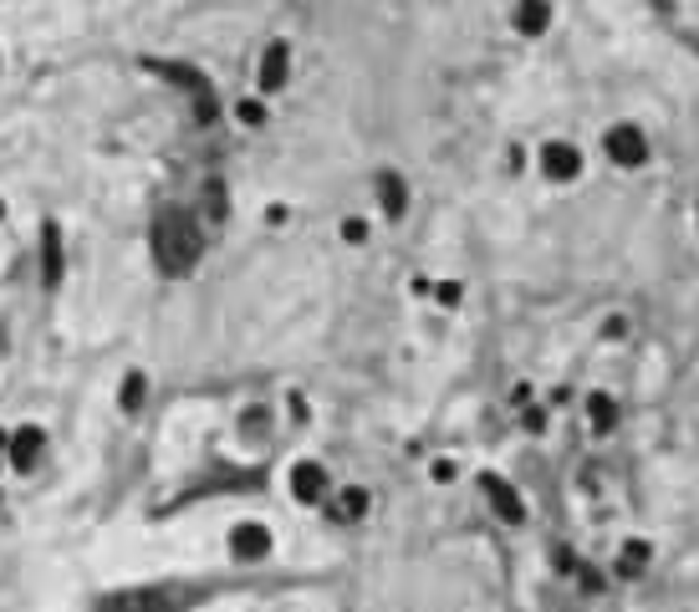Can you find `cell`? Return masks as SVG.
<instances>
[{
	"mask_svg": "<svg viewBox=\"0 0 699 612\" xmlns=\"http://www.w3.org/2000/svg\"><path fill=\"white\" fill-rule=\"evenodd\" d=\"M149 240H153V261H159L164 276H189L204 255V235H200V225H195V215H189V210H174V204H164V210L153 215Z\"/></svg>",
	"mask_w": 699,
	"mask_h": 612,
	"instance_id": "cell-1",
	"label": "cell"
},
{
	"mask_svg": "<svg viewBox=\"0 0 699 612\" xmlns=\"http://www.w3.org/2000/svg\"><path fill=\"white\" fill-rule=\"evenodd\" d=\"M541 168H547L551 179H572V174L583 168V159H577V149H572V143H547V153H541Z\"/></svg>",
	"mask_w": 699,
	"mask_h": 612,
	"instance_id": "cell-5",
	"label": "cell"
},
{
	"mask_svg": "<svg viewBox=\"0 0 699 612\" xmlns=\"http://www.w3.org/2000/svg\"><path fill=\"white\" fill-rule=\"evenodd\" d=\"M547 16H551V5L547 0H521V32H547Z\"/></svg>",
	"mask_w": 699,
	"mask_h": 612,
	"instance_id": "cell-9",
	"label": "cell"
},
{
	"mask_svg": "<svg viewBox=\"0 0 699 612\" xmlns=\"http://www.w3.org/2000/svg\"><path fill=\"white\" fill-rule=\"evenodd\" d=\"M608 159L623 168H638L644 159H649V138L633 128V123H617L613 133H608Z\"/></svg>",
	"mask_w": 699,
	"mask_h": 612,
	"instance_id": "cell-3",
	"label": "cell"
},
{
	"mask_svg": "<svg viewBox=\"0 0 699 612\" xmlns=\"http://www.w3.org/2000/svg\"><path fill=\"white\" fill-rule=\"evenodd\" d=\"M286 72H291V51H286V41H271L261 57V92H282Z\"/></svg>",
	"mask_w": 699,
	"mask_h": 612,
	"instance_id": "cell-4",
	"label": "cell"
},
{
	"mask_svg": "<svg viewBox=\"0 0 699 612\" xmlns=\"http://www.w3.org/2000/svg\"><path fill=\"white\" fill-rule=\"evenodd\" d=\"M36 454H41V429H21L16 439H11V460H16V470H32Z\"/></svg>",
	"mask_w": 699,
	"mask_h": 612,
	"instance_id": "cell-6",
	"label": "cell"
},
{
	"mask_svg": "<svg viewBox=\"0 0 699 612\" xmlns=\"http://www.w3.org/2000/svg\"><path fill=\"white\" fill-rule=\"evenodd\" d=\"M138 398H143V378H128V388H123V409H138Z\"/></svg>",
	"mask_w": 699,
	"mask_h": 612,
	"instance_id": "cell-10",
	"label": "cell"
},
{
	"mask_svg": "<svg viewBox=\"0 0 699 612\" xmlns=\"http://www.w3.org/2000/svg\"><path fill=\"white\" fill-rule=\"evenodd\" d=\"M189 608L184 587H134V592H117L102 602V612H179Z\"/></svg>",
	"mask_w": 699,
	"mask_h": 612,
	"instance_id": "cell-2",
	"label": "cell"
},
{
	"mask_svg": "<svg viewBox=\"0 0 699 612\" xmlns=\"http://www.w3.org/2000/svg\"><path fill=\"white\" fill-rule=\"evenodd\" d=\"M41 261H47V286L62 282V235L57 225H47V240H41Z\"/></svg>",
	"mask_w": 699,
	"mask_h": 612,
	"instance_id": "cell-7",
	"label": "cell"
},
{
	"mask_svg": "<svg viewBox=\"0 0 699 612\" xmlns=\"http://www.w3.org/2000/svg\"><path fill=\"white\" fill-rule=\"evenodd\" d=\"M378 195H384V210H388V215H403V204H409V189H403L399 174H378Z\"/></svg>",
	"mask_w": 699,
	"mask_h": 612,
	"instance_id": "cell-8",
	"label": "cell"
}]
</instances>
